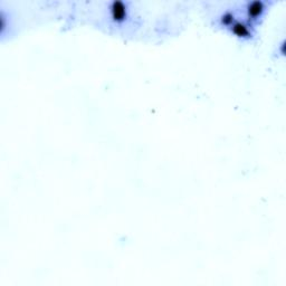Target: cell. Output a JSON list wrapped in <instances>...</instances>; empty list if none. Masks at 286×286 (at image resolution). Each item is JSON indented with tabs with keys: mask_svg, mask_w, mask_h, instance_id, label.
<instances>
[{
	"mask_svg": "<svg viewBox=\"0 0 286 286\" xmlns=\"http://www.w3.org/2000/svg\"><path fill=\"white\" fill-rule=\"evenodd\" d=\"M266 10V4L260 0L250 2L246 6V15L249 21H256L264 15Z\"/></svg>",
	"mask_w": 286,
	"mask_h": 286,
	"instance_id": "cell-2",
	"label": "cell"
},
{
	"mask_svg": "<svg viewBox=\"0 0 286 286\" xmlns=\"http://www.w3.org/2000/svg\"><path fill=\"white\" fill-rule=\"evenodd\" d=\"M236 17L235 14L232 11L228 10L225 11V13L222 14V16L219 17V23L222 26H225L226 28H230V26L236 21Z\"/></svg>",
	"mask_w": 286,
	"mask_h": 286,
	"instance_id": "cell-4",
	"label": "cell"
},
{
	"mask_svg": "<svg viewBox=\"0 0 286 286\" xmlns=\"http://www.w3.org/2000/svg\"><path fill=\"white\" fill-rule=\"evenodd\" d=\"M109 13L113 21L121 23L127 20L129 17L128 5L123 2H120V0H114L109 6Z\"/></svg>",
	"mask_w": 286,
	"mask_h": 286,
	"instance_id": "cell-1",
	"label": "cell"
},
{
	"mask_svg": "<svg viewBox=\"0 0 286 286\" xmlns=\"http://www.w3.org/2000/svg\"><path fill=\"white\" fill-rule=\"evenodd\" d=\"M230 32L234 34L236 37L243 38V39H249L253 37V31L249 23L242 21V20H236L232 25L230 26Z\"/></svg>",
	"mask_w": 286,
	"mask_h": 286,
	"instance_id": "cell-3",
	"label": "cell"
}]
</instances>
